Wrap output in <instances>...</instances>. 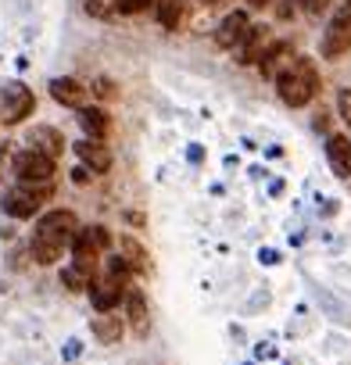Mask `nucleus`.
Wrapping results in <instances>:
<instances>
[{
	"mask_svg": "<svg viewBox=\"0 0 351 365\" xmlns=\"http://www.w3.org/2000/svg\"><path fill=\"white\" fill-rule=\"evenodd\" d=\"M326 161H330V168H333L337 179H347L351 175V143H347L344 133L326 136Z\"/></svg>",
	"mask_w": 351,
	"mask_h": 365,
	"instance_id": "f8f14e48",
	"label": "nucleus"
},
{
	"mask_svg": "<svg viewBox=\"0 0 351 365\" xmlns=\"http://www.w3.org/2000/svg\"><path fill=\"white\" fill-rule=\"evenodd\" d=\"M51 97L61 104V108H72V111H83L90 104V86H83L79 79L72 76H61V79H51Z\"/></svg>",
	"mask_w": 351,
	"mask_h": 365,
	"instance_id": "6e6552de",
	"label": "nucleus"
},
{
	"mask_svg": "<svg viewBox=\"0 0 351 365\" xmlns=\"http://www.w3.org/2000/svg\"><path fill=\"white\" fill-rule=\"evenodd\" d=\"M126 290H129V283H122V279H115V276H104V279L90 283V301H93L97 315H101V312H115L118 301L126 297Z\"/></svg>",
	"mask_w": 351,
	"mask_h": 365,
	"instance_id": "1a4fd4ad",
	"label": "nucleus"
},
{
	"mask_svg": "<svg viewBox=\"0 0 351 365\" xmlns=\"http://www.w3.org/2000/svg\"><path fill=\"white\" fill-rule=\"evenodd\" d=\"M79 125H83L86 140H104V136L111 133V118H108V111H101V108H83V111H79Z\"/></svg>",
	"mask_w": 351,
	"mask_h": 365,
	"instance_id": "a211bd4d",
	"label": "nucleus"
},
{
	"mask_svg": "<svg viewBox=\"0 0 351 365\" xmlns=\"http://www.w3.org/2000/svg\"><path fill=\"white\" fill-rule=\"evenodd\" d=\"M269 47H273L269 29H265V26H251L248 40L240 43V65H258V61H262V54H265Z\"/></svg>",
	"mask_w": 351,
	"mask_h": 365,
	"instance_id": "4468645a",
	"label": "nucleus"
},
{
	"mask_svg": "<svg viewBox=\"0 0 351 365\" xmlns=\"http://www.w3.org/2000/svg\"><path fill=\"white\" fill-rule=\"evenodd\" d=\"M72 179H76V182H86V179H93V172H90V168H76Z\"/></svg>",
	"mask_w": 351,
	"mask_h": 365,
	"instance_id": "393cba45",
	"label": "nucleus"
},
{
	"mask_svg": "<svg viewBox=\"0 0 351 365\" xmlns=\"http://www.w3.org/2000/svg\"><path fill=\"white\" fill-rule=\"evenodd\" d=\"M76 154H79V161H83V168H90L93 175L97 172H108L111 165H115V158H111V147L104 143V140H79L76 143Z\"/></svg>",
	"mask_w": 351,
	"mask_h": 365,
	"instance_id": "9b49d317",
	"label": "nucleus"
},
{
	"mask_svg": "<svg viewBox=\"0 0 351 365\" xmlns=\"http://www.w3.org/2000/svg\"><path fill=\"white\" fill-rule=\"evenodd\" d=\"M154 15H158V22L165 26V29H176L183 22V8H180V0H158L154 4Z\"/></svg>",
	"mask_w": 351,
	"mask_h": 365,
	"instance_id": "aec40b11",
	"label": "nucleus"
},
{
	"mask_svg": "<svg viewBox=\"0 0 351 365\" xmlns=\"http://www.w3.org/2000/svg\"><path fill=\"white\" fill-rule=\"evenodd\" d=\"M248 33H251V19H248L244 11H233V15H226V19L219 22L215 43H219L223 51H233V47H240V43L248 40Z\"/></svg>",
	"mask_w": 351,
	"mask_h": 365,
	"instance_id": "9d476101",
	"label": "nucleus"
},
{
	"mask_svg": "<svg viewBox=\"0 0 351 365\" xmlns=\"http://www.w3.org/2000/svg\"><path fill=\"white\" fill-rule=\"evenodd\" d=\"M248 4H251V8H265V4H269V0H248Z\"/></svg>",
	"mask_w": 351,
	"mask_h": 365,
	"instance_id": "a878e982",
	"label": "nucleus"
},
{
	"mask_svg": "<svg viewBox=\"0 0 351 365\" xmlns=\"http://www.w3.org/2000/svg\"><path fill=\"white\" fill-rule=\"evenodd\" d=\"M276 90H280V101L287 108H305L315 101L319 93V68L312 58H290L287 68L276 76Z\"/></svg>",
	"mask_w": 351,
	"mask_h": 365,
	"instance_id": "f03ea898",
	"label": "nucleus"
},
{
	"mask_svg": "<svg viewBox=\"0 0 351 365\" xmlns=\"http://www.w3.org/2000/svg\"><path fill=\"white\" fill-rule=\"evenodd\" d=\"M83 226H79V219H76V212H61V208H54V212H44L40 219H36V233H33V262L36 265H54V262H61V255L72 247V240H76V233H79Z\"/></svg>",
	"mask_w": 351,
	"mask_h": 365,
	"instance_id": "f257e3e1",
	"label": "nucleus"
},
{
	"mask_svg": "<svg viewBox=\"0 0 351 365\" xmlns=\"http://www.w3.org/2000/svg\"><path fill=\"white\" fill-rule=\"evenodd\" d=\"M118 258L129 265V272H147V265H151L147 247H143L136 237H129V233H122V237H118Z\"/></svg>",
	"mask_w": 351,
	"mask_h": 365,
	"instance_id": "dca6fc26",
	"label": "nucleus"
},
{
	"mask_svg": "<svg viewBox=\"0 0 351 365\" xmlns=\"http://www.w3.org/2000/svg\"><path fill=\"white\" fill-rule=\"evenodd\" d=\"M287 61H290V43H280V40H276V43L262 54V61H258V65H262V76L276 79V76L287 68Z\"/></svg>",
	"mask_w": 351,
	"mask_h": 365,
	"instance_id": "6ab92c4d",
	"label": "nucleus"
},
{
	"mask_svg": "<svg viewBox=\"0 0 351 365\" xmlns=\"http://www.w3.org/2000/svg\"><path fill=\"white\" fill-rule=\"evenodd\" d=\"M205 4H215V0H205Z\"/></svg>",
	"mask_w": 351,
	"mask_h": 365,
	"instance_id": "bb28decb",
	"label": "nucleus"
},
{
	"mask_svg": "<svg viewBox=\"0 0 351 365\" xmlns=\"http://www.w3.org/2000/svg\"><path fill=\"white\" fill-rule=\"evenodd\" d=\"M33 108H36V97H33V90L26 83L11 79V83L0 86V118H4V125L26 122L33 115Z\"/></svg>",
	"mask_w": 351,
	"mask_h": 365,
	"instance_id": "39448f33",
	"label": "nucleus"
},
{
	"mask_svg": "<svg viewBox=\"0 0 351 365\" xmlns=\"http://www.w3.org/2000/svg\"><path fill=\"white\" fill-rule=\"evenodd\" d=\"M111 247V233L104 230V226H83L79 233H76V240H72V265L76 269H83L90 279H93V272H97V265H101V255Z\"/></svg>",
	"mask_w": 351,
	"mask_h": 365,
	"instance_id": "7ed1b4c3",
	"label": "nucleus"
},
{
	"mask_svg": "<svg viewBox=\"0 0 351 365\" xmlns=\"http://www.w3.org/2000/svg\"><path fill=\"white\" fill-rule=\"evenodd\" d=\"M147 4H151V0H115V8H118L122 15H140Z\"/></svg>",
	"mask_w": 351,
	"mask_h": 365,
	"instance_id": "5701e85b",
	"label": "nucleus"
},
{
	"mask_svg": "<svg viewBox=\"0 0 351 365\" xmlns=\"http://www.w3.org/2000/svg\"><path fill=\"white\" fill-rule=\"evenodd\" d=\"M337 111H340V118H344L347 129H351V90H347V86L337 90Z\"/></svg>",
	"mask_w": 351,
	"mask_h": 365,
	"instance_id": "4be33fe9",
	"label": "nucleus"
},
{
	"mask_svg": "<svg viewBox=\"0 0 351 365\" xmlns=\"http://www.w3.org/2000/svg\"><path fill=\"white\" fill-rule=\"evenodd\" d=\"M297 4H301L308 15H322V11L330 8V0H297Z\"/></svg>",
	"mask_w": 351,
	"mask_h": 365,
	"instance_id": "b1692460",
	"label": "nucleus"
},
{
	"mask_svg": "<svg viewBox=\"0 0 351 365\" xmlns=\"http://www.w3.org/2000/svg\"><path fill=\"white\" fill-rule=\"evenodd\" d=\"M319 51H322V58H340V54L351 51V4H344V8L330 19Z\"/></svg>",
	"mask_w": 351,
	"mask_h": 365,
	"instance_id": "0eeeda50",
	"label": "nucleus"
},
{
	"mask_svg": "<svg viewBox=\"0 0 351 365\" xmlns=\"http://www.w3.org/2000/svg\"><path fill=\"white\" fill-rule=\"evenodd\" d=\"M51 194H54L51 182H44V187H26V182H19L15 190L4 194V212H8L11 219H33V215H40V208L51 201Z\"/></svg>",
	"mask_w": 351,
	"mask_h": 365,
	"instance_id": "20e7f679",
	"label": "nucleus"
},
{
	"mask_svg": "<svg viewBox=\"0 0 351 365\" xmlns=\"http://www.w3.org/2000/svg\"><path fill=\"white\" fill-rule=\"evenodd\" d=\"M122 304H126V319H129L133 333H136V336H147L151 319H147V301H143V294H140L136 287H129L126 297H122Z\"/></svg>",
	"mask_w": 351,
	"mask_h": 365,
	"instance_id": "2eb2a0df",
	"label": "nucleus"
},
{
	"mask_svg": "<svg viewBox=\"0 0 351 365\" xmlns=\"http://www.w3.org/2000/svg\"><path fill=\"white\" fill-rule=\"evenodd\" d=\"M61 283H65L72 294H83V290H90V283H93V279H90L83 269H76V265H65V269H61Z\"/></svg>",
	"mask_w": 351,
	"mask_h": 365,
	"instance_id": "412c9836",
	"label": "nucleus"
},
{
	"mask_svg": "<svg viewBox=\"0 0 351 365\" xmlns=\"http://www.w3.org/2000/svg\"><path fill=\"white\" fill-rule=\"evenodd\" d=\"M54 165H58L54 158L29 147L15 158V175H19V182H26V187H44V182L54 179Z\"/></svg>",
	"mask_w": 351,
	"mask_h": 365,
	"instance_id": "423d86ee",
	"label": "nucleus"
},
{
	"mask_svg": "<svg viewBox=\"0 0 351 365\" xmlns=\"http://www.w3.org/2000/svg\"><path fill=\"white\" fill-rule=\"evenodd\" d=\"M90 329H93V336H97L101 344H118L122 333H126V322L118 319V312H101Z\"/></svg>",
	"mask_w": 351,
	"mask_h": 365,
	"instance_id": "f3484780",
	"label": "nucleus"
},
{
	"mask_svg": "<svg viewBox=\"0 0 351 365\" xmlns=\"http://www.w3.org/2000/svg\"><path fill=\"white\" fill-rule=\"evenodd\" d=\"M29 143H33V150H40V154H47V158H61V150L68 147L65 143V136H61V129H54V125H36L33 133H29Z\"/></svg>",
	"mask_w": 351,
	"mask_h": 365,
	"instance_id": "ddd939ff",
	"label": "nucleus"
}]
</instances>
